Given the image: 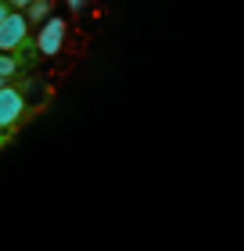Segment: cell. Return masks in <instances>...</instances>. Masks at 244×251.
Here are the masks:
<instances>
[{
	"label": "cell",
	"instance_id": "8",
	"mask_svg": "<svg viewBox=\"0 0 244 251\" xmlns=\"http://www.w3.org/2000/svg\"><path fill=\"white\" fill-rule=\"evenodd\" d=\"M7 4H11V7H18V11H26V7L32 4V0H7Z\"/></svg>",
	"mask_w": 244,
	"mask_h": 251
},
{
	"label": "cell",
	"instance_id": "5",
	"mask_svg": "<svg viewBox=\"0 0 244 251\" xmlns=\"http://www.w3.org/2000/svg\"><path fill=\"white\" fill-rule=\"evenodd\" d=\"M26 15H29L32 22H43V18L51 15V0H32V4L26 7Z\"/></svg>",
	"mask_w": 244,
	"mask_h": 251
},
{
	"label": "cell",
	"instance_id": "2",
	"mask_svg": "<svg viewBox=\"0 0 244 251\" xmlns=\"http://www.w3.org/2000/svg\"><path fill=\"white\" fill-rule=\"evenodd\" d=\"M61 47H65V18H43L40 36H36V50L43 58H54Z\"/></svg>",
	"mask_w": 244,
	"mask_h": 251
},
{
	"label": "cell",
	"instance_id": "4",
	"mask_svg": "<svg viewBox=\"0 0 244 251\" xmlns=\"http://www.w3.org/2000/svg\"><path fill=\"white\" fill-rule=\"evenodd\" d=\"M18 72V58H15V50H0V75L11 79Z\"/></svg>",
	"mask_w": 244,
	"mask_h": 251
},
{
	"label": "cell",
	"instance_id": "9",
	"mask_svg": "<svg viewBox=\"0 0 244 251\" xmlns=\"http://www.w3.org/2000/svg\"><path fill=\"white\" fill-rule=\"evenodd\" d=\"M0 86H7V79H4V75H0Z\"/></svg>",
	"mask_w": 244,
	"mask_h": 251
},
{
	"label": "cell",
	"instance_id": "1",
	"mask_svg": "<svg viewBox=\"0 0 244 251\" xmlns=\"http://www.w3.org/2000/svg\"><path fill=\"white\" fill-rule=\"evenodd\" d=\"M29 36V15H22L15 7L11 15L0 22V50H18Z\"/></svg>",
	"mask_w": 244,
	"mask_h": 251
},
{
	"label": "cell",
	"instance_id": "7",
	"mask_svg": "<svg viewBox=\"0 0 244 251\" xmlns=\"http://www.w3.org/2000/svg\"><path fill=\"white\" fill-rule=\"evenodd\" d=\"M11 11H15V7H11V4H7V0H0V22H4V18L11 15Z\"/></svg>",
	"mask_w": 244,
	"mask_h": 251
},
{
	"label": "cell",
	"instance_id": "6",
	"mask_svg": "<svg viewBox=\"0 0 244 251\" xmlns=\"http://www.w3.org/2000/svg\"><path fill=\"white\" fill-rule=\"evenodd\" d=\"M65 4H68V11H83V7H86V0H65Z\"/></svg>",
	"mask_w": 244,
	"mask_h": 251
},
{
	"label": "cell",
	"instance_id": "3",
	"mask_svg": "<svg viewBox=\"0 0 244 251\" xmlns=\"http://www.w3.org/2000/svg\"><path fill=\"white\" fill-rule=\"evenodd\" d=\"M22 111H26V97L15 86H0V129L15 126L22 119Z\"/></svg>",
	"mask_w": 244,
	"mask_h": 251
}]
</instances>
